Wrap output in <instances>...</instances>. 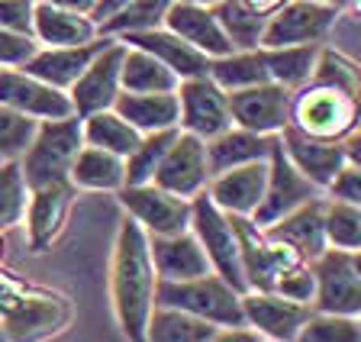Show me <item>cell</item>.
Here are the masks:
<instances>
[{
  "label": "cell",
  "instance_id": "obj_1",
  "mask_svg": "<svg viewBox=\"0 0 361 342\" xmlns=\"http://www.w3.org/2000/svg\"><path fill=\"white\" fill-rule=\"evenodd\" d=\"M113 313L126 339H145L149 317L158 297V268L152 259V239L139 220H123L113 245L110 268Z\"/></svg>",
  "mask_w": 361,
  "mask_h": 342
},
{
  "label": "cell",
  "instance_id": "obj_2",
  "mask_svg": "<svg viewBox=\"0 0 361 342\" xmlns=\"http://www.w3.org/2000/svg\"><path fill=\"white\" fill-rule=\"evenodd\" d=\"M71 304L55 291L23 284L0 271V336L42 339L68 326Z\"/></svg>",
  "mask_w": 361,
  "mask_h": 342
},
{
  "label": "cell",
  "instance_id": "obj_3",
  "mask_svg": "<svg viewBox=\"0 0 361 342\" xmlns=\"http://www.w3.org/2000/svg\"><path fill=\"white\" fill-rule=\"evenodd\" d=\"M84 149V120L61 116V120H39V130L26 152L20 155L23 175L30 188L71 181V165Z\"/></svg>",
  "mask_w": 361,
  "mask_h": 342
},
{
  "label": "cell",
  "instance_id": "obj_4",
  "mask_svg": "<svg viewBox=\"0 0 361 342\" xmlns=\"http://www.w3.org/2000/svg\"><path fill=\"white\" fill-rule=\"evenodd\" d=\"M290 123L307 136L345 142L348 133L361 126V100L336 84L310 81L300 91H293Z\"/></svg>",
  "mask_w": 361,
  "mask_h": 342
},
{
  "label": "cell",
  "instance_id": "obj_5",
  "mask_svg": "<svg viewBox=\"0 0 361 342\" xmlns=\"http://www.w3.org/2000/svg\"><path fill=\"white\" fill-rule=\"evenodd\" d=\"M155 304L197 313V317L210 319V323H216L223 329L245 326L248 323L245 307H242V294L216 271L190 278V281H165V278H158Z\"/></svg>",
  "mask_w": 361,
  "mask_h": 342
},
{
  "label": "cell",
  "instance_id": "obj_6",
  "mask_svg": "<svg viewBox=\"0 0 361 342\" xmlns=\"http://www.w3.org/2000/svg\"><path fill=\"white\" fill-rule=\"evenodd\" d=\"M190 204H194L190 207V229H194L200 245L207 249V259H210L213 271L223 274L239 294H245L248 281H245V268H242L239 233H235L233 216L223 207L213 204V197L207 190L190 197Z\"/></svg>",
  "mask_w": 361,
  "mask_h": 342
},
{
  "label": "cell",
  "instance_id": "obj_7",
  "mask_svg": "<svg viewBox=\"0 0 361 342\" xmlns=\"http://www.w3.org/2000/svg\"><path fill=\"white\" fill-rule=\"evenodd\" d=\"M319 194H326V190L316 188L300 168L287 159L281 139L274 136V145H271V155H268V188H264V197L258 204V210L252 213L255 226L262 229L274 226L281 216H287L290 210H297L300 204L319 197Z\"/></svg>",
  "mask_w": 361,
  "mask_h": 342
},
{
  "label": "cell",
  "instance_id": "obj_8",
  "mask_svg": "<svg viewBox=\"0 0 361 342\" xmlns=\"http://www.w3.org/2000/svg\"><path fill=\"white\" fill-rule=\"evenodd\" d=\"M338 10L329 0H287L281 10L268 16L262 36V49H284V46H307L323 42L336 26Z\"/></svg>",
  "mask_w": 361,
  "mask_h": 342
},
{
  "label": "cell",
  "instance_id": "obj_9",
  "mask_svg": "<svg viewBox=\"0 0 361 342\" xmlns=\"http://www.w3.org/2000/svg\"><path fill=\"white\" fill-rule=\"evenodd\" d=\"M233 123L242 130H252L258 136H281L290 123L293 91H287L278 81H262L242 91H229Z\"/></svg>",
  "mask_w": 361,
  "mask_h": 342
},
{
  "label": "cell",
  "instance_id": "obj_10",
  "mask_svg": "<svg viewBox=\"0 0 361 342\" xmlns=\"http://www.w3.org/2000/svg\"><path fill=\"white\" fill-rule=\"evenodd\" d=\"M120 204L129 210L133 220L142 223L149 236H168L190 229V197H178L171 190L158 188L155 181L149 184H123Z\"/></svg>",
  "mask_w": 361,
  "mask_h": 342
},
{
  "label": "cell",
  "instance_id": "obj_11",
  "mask_svg": "<svg viewBox=\"0 0 361 342\" xmlns=\"http://www.w3.org/2000/svg\"><path fill=\"white\" fill-rule=\"evenodd\" d=\"M210 178L213 171H210V155H207V139L180 130L174 136V142L168 145L161 165L155 168L152 181L158 188L178 194V197H197L200 190H207Z\"/></svg>",
  "mask_w": 361,
  "mask_h": 342
},
{
  "label": "cell",
  "instance_id": "obj_12",
  "mask_svg": "<svg viewBox=\"0 0 361 342\" xmlns=\"http://www.w3.org/2000/svg\"><path fill=\"white\" fill-rule=\"evenodd\" d=\"M178 100H180V130L184 133H194L200 139H213L233 126L229 94L210 75L180 81Z\"/></svg>",
  "mask_w": 361,
  "mask_h": 342
},
{
  "label": "cell",
  "instance_id": "obj_13",
  "mask_svg": "<svg viewBox=\"0 0 361 342\" xmlns=\"http://www.w3.org/2000/svg\"><path fill=\"white\" fill-rule=\"evenodd\" d=\"M123 55H126V42H113L110 39L90 59V65L81 71V78L68 87V97L75 104L78 116L97 114V110H106V106L116 104V97L123 94V81H120Z\"/></svg>",
  "mask_w": 361,
  "mask_h": 342
},
{
  "label": "cell",
  "instance_id": "obj_14",
  "mask_svg": "<svg viewBox=\"0 0 361 342\" xmlns=\"http://www.w3.org/2000/svg\"><path fill=\"white\" fill-rule=\"evenodd\" d=\"M310 265L316 271V310L361 317V274L352 262V252L329 245Z\"/></svg>",
  "mask_w": 361,
  "mask_h": 342
},
{
  "label": "cell",
  "instance_id": "obj_15",
  "mask_svg": "<svg viewBox=\"0 0 361 342\" xmlns=\"http://www.w3.org/2000/svg\"><path fill=\"white\" fill-rule=\"evenodd\" d=\"M0 104L36 120H61L75 114V104L61 87L30 75L26 68H0Z\"/></svg>",
  "mask_w": 361,
  "mask_h": 342
},
{
  "label": "cell",
  "instance_id": "obj_16",
  "mask_svg": "<svg viewBox=\"0 0 361 342\" xmlns=\"http://www.w3.org/2000/svg\"><path fill=\"white\" fill-rule=\"evenodd\" d=\"M242 307H245L248 326L258 329L262 339H274V342L300 339L303 323L316 310V307L297 304V300L278 294V291H245Z\"/></svg>",
  "mask_w": 361,
  "mask_h": 342
},
{
  "label": "cell",
  "instance_id": "obj_17",
  "mask_svg": "<svg viewBox=\"0 0 361 342\" xmlns=\"http://www.w3.org/2000/svg\"><path fill=\"white\" fill-rule=\"evenodd\" d=\"M281 145H284L287 159L300 168L303 175L316 184L319 190H329V184L336 181V175L345 168V142H332V139H316L307 136L303 130H297L293 123H287L281 133Z\"/></svg>",
  "mask_w": 361,
  "mask_h": 342
},
{
  "label": "cell",
  "instance_id": "obj_18",
  "mask_svg": "<svg viewBox=\"0 0 361 342\" xmlns=\"http://www.w3.org/2000/svg\"><path fill=\"white\" fill-rule=\"evenodd\" d=\"M264 188H268V159H258V161H245V165L216 171L210 178V184H207V194L226 213L252 216L264 197Z\"/></svg>",
  "mask_w": 361,
  "mask_h": 342
},
{
  "label": "cell",
  "instance_id": "obj_19",
  "mask_svg": "<svg viewBox=\"0 0 361 342\" xmlns=\"http://www.w3.org/2000/svg\"><path fill=\"white\" fill-rule=\"evenodd\" d=\"M165 30L178 32L184 42H190L210 59L233 52V42L226 39L213 7H203V4H194V0H174L165 13Z\"/></svg>",
  "mask_w": 361,
  "mask_h": 342
},
{
  "label": "cell",
  "instance_id": "obj_20",
  "mask_svg": "<svg viewBox=\"0 0 361 342\" xmlns=\"http://www.w3.org/2000/svg\"><path fill=\"white\" fill-rule=\"evenodd\" d=\"M149 239H152V259H155L158 278H165V281H190V278L213 271L207 249L200 245L194 229H180V233L149 236Z\"/></svg>",
  "mask_w": 361,
  "mask_h": 342
},
{
  "label": "cell",
  "instance_id": "obj_21",
  "mask_svg": "<svg viewBox=\"0 0 361 342\" xmlns=\"http://www.w3.org/2000/svg\"><path fill=\"white\" fill-rule=\"evenodd\" d=\"M71 197H75L71 181L32 188L30 207H26V223H30V245H32V252L52 249V243L61 236L65 220H68V210H71Z\"/></svg>",
  "mask_w": 361,
  "mask_h": 342
},
{
  "label": "cell",
  "instance_id": "obj_22",
  "mask_svg": "<svg viewBox=\"0 0 361 342\" xmlns=\"http://www.w3.org/2000/svg\"><path fill=\"white\" fill-rule=\"evenodd\" d=\"M268 233L290 243L307 262L319 259L329 249V239H326V197L319 194V197L300 204L297 210L281 216L274 226H268Z\"/></svg>",
  "mask_w": 361,
  "mask_h": 342
},
{
  "label": "cell",
  "instance_id": "obj_23",
  "mask_svg": "<svg viewBox=\"0 0 361 342\" xmlns=\"http://www.w3.org/2000/svg\"><path fill=\"white\" fill-rule=\"evenodd\" d=\"M123 42L139 46V49H145V52H152L155 59H161L180 81L200 78V75L210 71V55H203L200 49H194L190 42H184L178 32L161 30V26H155V30H142V32H126Z\"/></svg>",
  "mask_w": 361,
  "mask_h": 342
},
{
  "label": "cell",
  "instance_id": "obj_24",
  "mask_svg": "<svg viewBox=\"0 0 361 342\" xmlns=\"http://www.w3.org/2000/svg\"><path fill=\"white\" fill-rule=\"evenodd\" d=\"M110 39H90L84 46H49V49H39L23 68L30 75L42 78V81L55 84L61 91H68L71 84L81 78V71L90 65V59L106 46Z\"/></svg>",
  "mask_w": 361,
  "mask_h": 342
},
{
  "label": "cell",
  "instance_id": "obj_25",
  "mask_svg": "<svg viewBox=\"0 0 361 342\" xmlns=\"http://www.w3.org/2000/svg\"><path fill=\"white\" fill-rule=\"evenodd\" d=\"M97 23L87 13L39 0L32 7V36L45 46H84L97 36Z\"/></svg>",
  "mask_w": 361,
  "mask_h": 342
},
{
  "label": "cell",
  "instance_id": "obj_26",
  "mask_svg": "<svg viewBox=\"0 0 361 342\" xmlns=\"http://www.w3.org/2000/svg\"><path fill=\"white\" fill-rule=\"evenodd\" d=\"M113 110H120L139 133H155V130H174L180 126V100L178 91L165 94H133L123 91L113 104Z\"/></svg>",
  "mask_w": 361,
  "mask_h": 342
},
{
  "label": "cell",
  "instance_id": "obj_27",
  "mask_svg": "<svg viewBox=\"0 0 361 342\" xmlns=\"http://www.w3.org/2000/svg\"><path fill=\"white\" fill-rule=\"evenodd\" d=\"M271 145L274 136H258L252 130H242V126H229L219 136L207 139V155H210V171H226V168L245 165V161H258L271 155Z\"/></svg>",
  "mask_w": 361,
  "mask_h": 342
},
{
  "label": "cell",
  "instance_id": "obj_28",
  "mask_svg": "<svg viewBox=\"0 0 361 342\" xmlns=\"http://www.w3.org/2000/svg\"><path fill=\"white\" fill-rule=\"evenodd\" d=\"M71 184L84 190H120L126 184V159L110 149L84 142L71 165Z\"/></svg>",
  "mask_w": 361,
  "mask_h": 342
},
{
  "label": "cell",
  "instance_id": "obj_29",
  "mask_svg": "<svg viewBox=\"0 0 361 342\" xmlns=\"http://www.w3.org/2000/svg\"><path fill=\"white\" fill-rule=\"evenodd\" d=\"M120 81H123V91H133V94H165L180 87V78L168 68L165 61L139 46H129V42H126V55H123Z\"/></svg>",
  "mask_w": 361,
  "mask_h": 342
},
{
  "label": "cell",
  "instance_id": "obj_30",
  "mask_svg": "<svg viewBox=\"0 0 361 342\" xmlns=\"http://www.w3.org/2000/svg\"><path fill=\"white\" fill-rule=\"evenodd\" d=\"M216 323L197 317V313L178 310V307H165L155 304L149 317V329H145V339H158V342H213L219 336Z\"/></svg>",
  "mask_w": 361,
  "mask_h": 342
},
{
  "label": "cell",
  "instance_id": "obj_31",
  "mask_svg": "<svg viewBox=\"0 0 361 342\" xmlns=\"http://www.w3.org/2000/svg\"><path fill=\"white\" fill-rule=\"evenodd\" d=\"M207 75L229 91H242V87H252V84L271 81L268 71V52L264 49H233V52L210 59V71Z\"/></svg>",
  "mask_w": 361,
  "mask_h": 342
},
{
  "label": "cell",
  "instance_id": "obj_32",
  "mask_svg": "<svg viewBox=\"0 0 361 342\" xmlns=\"http://www.w3.org/2000/svg\"><path fill=\"white\" fill-rule=\"evenodd\" d=\"M81 120H84V142L110 149V152L123 155V159H126L135 145H139V139H142V133L135 130L120 110H113V106L97 110V114H87V116H81Z\"/></svg>",
  "mask_w": 361,
  "mask_h": 342
},
{
  "label": "cell",
  "instance_id": "obj_33",
  "mask_svg": "<svg viewBox=\"0 0 361 342\" xmlns=\"http://www.w3.org/2000/svg\"><path fill=\"white\" fill-rule=\"evenodd\" d=\"M323 42H307V46H284V49H264L268 52V71L271 81L284 84L287 91H300L303 84H310L316 71V59H319Z\"/></svg>",
  "mask_w": 361,
  "mask_h": 342
},
{
  "label": "cell",
  "instance_id": "obj_34",
  "mask_svg": "<svg viewBox=\"0 0 361 342\" xmlns=\"http://www.w3.org/2000/svg\"><path fill=\"white\" fill-rule=\"evenodd\" d=\"M213 13H216L226 39L233 42V49H262V36L268 26L264 13L252 10L245 0H219Z\"/></svg>",
  "mask_w": 361,
  "mask_h": 342
},
{
  "label": "cell",
  "instance_id": "obj_35",
  "mask_svg": "<svg viewBox=\"0 0 361 342\" xmlns=\"http://www.w3.org/2000/svg\"><path fill=\"white\" fill-rule=\"evenodd\" d=\"M178 133H180V126H174V130L142 133L139 145L126 155V184H149L152 178H155V168L161 165L168 145L174 142Z\"/></svg>",
  "mask_w": 361,
  "mask_h": 342
},
{
  "label": "cell",
  "instance_id": "obj_36",
  "mask_svg": "<svg viewBox=\"0 0 361 342\" xmlns=\"http://www.w3.org/2000/svg\"><path fill=\"white\" fill-rule=\"evenodd\" d=\"M32 188L26 184L20 159L0 161V229H10L26 216Z\"/></svg>",
  "mask_w": 361,
  "mask_h": 342
},
{
  "label": "cell",
  "instance_id": "obj_37",
  "mask_svg": "<svg viewBox=\"0 0 361 342\" xmlns=\"http://www.w3.org/2000/svg\"><path fill=\"white\" fill-rule=\"evenodd\" d=\"M171 4H174V0H129L126 7L116 10L110 20H104L97 30L104 32V36H113V32L126 36V32L155 30V26L165 23V13H168V7H171Z\"/></svg>",
  "mask_w": 361,
  "mask_h": 342
},
{
  "label": "cell",
  "instance_id": "obj_38",
  "mask_svg": "<svg viewBox=\"0 0 361 342\" xmlns=\"http://www.w3.org/2000/svg\"><path fill=\"white\" fill-rule=\"evenodd\" d=\"M326 239L332 249H361V207L338 197H326Z\"/></svg>",
  "mask_w": 361,
  "mask_h": 342
},
{
  "label": "cell",
  "instance_id": "obj_39",
  "mask_svg": "<svg viewBox=\"0 0 361 342\" xmlns=\"http://www.w3.org/2000/svg\"><path fill=\"white\" fill-rule=\"evenodd\" d=\"M303 342H361V317L313 310L300 329Z\"/></svg>",
  "mask_w": 361,
  "mask_h": 342
},
{
  "label": "cell",
  "instance_id": "obj_40",
  "mask_svg": "<svg viewBox=\"0 0 361 342\" xmlns=\"http://www.w3.org/2000/svg\"><path fill=\"white\" fill-rule=\"evenodd\" d=\"M310 81L336 84V87H342V91H348L352 97L361 100V65L355 59H348L345 52H338V49H329V46L319 49L316 71Z\"/></svg>",
  "mask_w": 361,
  "mask_h": 342
},
{
  "label": "cell",
  "instance_id": "obj_41",
  "mask_svg": "<svg viewBox=\"0 0 361 342\" xmlns=\"http://www.w3.org/2000/svg\"><path fill=\"white\" fill-rule=\"evenodd\" d=\"M39 130V120L36 116H26L13 106L0 104V155L4 159H20L26 152V145L32 142Z\"/></svg>",
  "mask_w": 361,
  "mask_h": 342
},
{
  "label": "cell",
  "instance_id": "obj_42",
  "mask_svg": "<svg viewBox=\"0 0 361 342\" xmlns=\"http://www.w3.org/2000/svg\"><path fill=\"white\" fill-rule=\"evenodd\" d=\"M274 291L284 297H290V300H297V304H316V271L310 262H303V265L290 268V271H284L278 278V284H274Z\"/></svg>",
  "mask_w": 361,
  "mask_h": 342
},
{
  "label": "cell",
  "instance_id": "obj_43",
  "mask_svg": "<svg viewBox=\"0 0 361 342\" xmlns=\"http://www.w3.org/2000/svg\"><path fill=\"white\" fill-rule=\"evenodd\" d=\"M36 52H39V39L32 32H16L0 26V65L23 68Z\"/></svg>",
  "mask_w": 361,
  "mask_h": 342
},
{
  "label": "cell",
  "instance_id": "obj_44",
  "mask_svg": "<svg viewBox=\"0 0 361 342\" xmlns=\"http://www.w3.org/2000/svg\"><path fill=\"white\" fill-rule=\"evenodd\" d=\"M329 197H338V200H348V204L361 207V168L352 165V161H345V168L336 175V181L329 184V190H326Z\"/></svg>",
  "mask_w": 361,
  "mask_h": 342
},
{
  "label": "cell",
  "instance_id": "obj_45",
  "mask_svg": "<svg viewBox=\"0 0 361 342\" xmlns=\"http://www.w3.org/2000/svg\"><path fill=\"white\" fill-rule=\"evenodd\" d=\"M0 26L32 32V0H0Z\"/></svg>",
  "mask_w": 361,
  "mask_h": 342
},
{
  "label": "cell",
  "instance_id": "obj_46",
  "mask_svg": "<svg viewBox=\"0 0 361 342\" xmlns=\"http://www.w3.org/2000/svg\"><path fill=\"white\" fill-rule=\"evenodd\" d=\"M129 0H97V7H94V13H90V20H94V23H104V20H110L113 13H116V10H123L126 7Z\"/></svg>",
  "mask_w": 361,
  "mask_h": 342
},
{
  "label": "cell",
  "instance_id": "obj_47",
  "mask_svg": "<svg viewBox=\"0 0 361 342\" xmlns=\"http://www.w3.org/2000/svg\"><path fill=\"white\" fill-rule=\"evenodd\" d=\"M345 155H348V161H352V165L361 168V126L345 136Z\"/></svg>",
  "mask_w": 361,
  "mask_h": 342
},
{
  "label": "cell",
  "instance_id": "obj_48",
  "mask_svg": "<svg viewBox=\"0 0 361 342\" xmlns=\"http://www.w3.org/2000/svg\"><path fill=\"white\" fill-rule=\"evenodd\" d=\"M49 4H59V7H68V10H78V13H94L97 0H49Z\"/></svg>",
  "mask_w": 361,
  "mask_h": 342
},
{
  "label": "cell",
  "instance_id": "obj_49",
  "mask_svg": "<svg viewBox=\"0 0 361 342\" xmlns=\"http://www.w3.org/2000/svg\"><path fill=\"white\" fill-rule=\"evenodd\" d=\"M252 10H258V13H264V16H271L274 10H281L287 4V0H245Z\"/></svg>",
  "mask_w": 361,
  "mask_h": 342
},
{
  "label": "cell",
  "instance_id": "obj_50",
  "mask_svg": "<svg viewBox=\"0 0 361 342\" xmlns=\"http://www.w3.org/2000/svg\"><path fill=\"white\" fill-rule=\"evenodd\" d=\"M352 262H355V268H358V274H361V249L352 252Z\"/></svg>",
  "mask_w": 361,
  "mask_h": 342
},
{
  "label": "cell",
  "instance_id": "obj_51",
  "mask_svg": "<svg viewBox=\"0 0 361 342\" xmlns=\"http://www.w3.org/2000/svg\"><path fill=\"white\" fill-rule=\"evenodd\" d=\"M329 4H332L336 10H345V7H348V0H329Z\"/></svg>",
  "mask_w": 361,
  "mask_h": 342
},
{
  "label": "cell",
  "instance_id": "obj_52",
  "mask_svg": "<svg viewBox=\"0 0 361 342\" xmlns=\"http://www.w3.org/2000/svg\"><path fill=\"white\" fill-rule=\"evenodd\" d=\"M348 7H352V10H355V13H358V16H361V0H348Z\"/></svg>",
  "mask_w": 361,
  "mask_h": 342
},
{
  "label": "cell",
  "instance_id": "obj_53",
  "mask_svg": "<svg viewBox=\"0 0 361 342\" xmlns=\"http://www.w3.org/2000/svg\"><path fill=\"white\" fill-rule=\"evenodd\" d=\"M194 4H203V7H216L219 0H194Z\"/></svg>",
  "mask_w": 361,
  "mask_h": 342
},
{
  "label": "cell",
  "instance_id": "obj_54",
  "mask_svg": "<svg viewBox=\"0 0 361 342\" xmlns=\"http://www.w3.org/2000/svg\"><path fill=\"white\" fill-rule=\"evenodd\" d=\"M0 255H4V239H0Z\"/></svg>",
  "mask_w": 361,
  "mask_h": 342
},
{
  "label": "cell",
  "instance_id": "obj_55",
  "mask_svg": "<svg viewBox=\"0 0 361 342\" xmlns=\"http://www.w3.org/2000/svg\"><path fill=\"white\" fill-rule=\"evenodd\" d=\"M0 161H4V155H0Z\"/></svg>",
  "mask_w": 361,
  "mask_h": 342
}]
</instances>
